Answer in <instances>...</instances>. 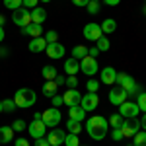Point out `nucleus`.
I'll return each mask as SVG.
<instances>
[{"mask_svg":"<svg viewBox=\"0 0 146 146\" xmlns=\"http://www.w3.org/2000/svg\"><path fill=\"white\" fill-rule=\"evenodd\" d=\"M86 131H88V135H90L94 140H101V138H105V135H107V119L101 117V115H96V117L88 119V123H86Z\"/></svg>","mask_w":146,"mask_h":146,"instance_id":"nucleus-1","label":"nucleus"},{"mask_svg":"<svg viewBox=\"0 0 146 146\" xmlns=\"http://www.w3.org/2000/svg\"><path fill=\"white\" fill-rule=\"evenodd\" d=\"M35 100H37V96H35V92L29 90V88H22V90H18V92H16V98H14L16 107H22V109L31 107V105L35 103Z\"/></svg>","mask_w":146,"mask_h":146,"instance_id":"nucleus-2","label":"nucleus"},{"mask_svg":"<svg viewBox=\"0 0 146 146\" xmlns=\"http://www.w3.org/2000/svg\"><path fill=\"white\" fill-rule=\"evenodd\" d=\"M138 131H140V121H136V117H131L129 121H123L121 125V133L125 138H133Z\"/></svg>","mask_w":146,"mask_h":146,"instance_id":"nucleus-3","label":"nucleus"},{"mask_svg":"<svg viewBox=\"0 0 146 146\" xmlns=\"http://www.w3.org/2000/svg\"><path fill=\"white\" fill-rule=\"evenodd\" d=\"M12 20L16 25H20V27H25V25H29L31 23V12L27 10V8H18V10H14V16H12Z\"/></svg>","mask_w":146,"mask_h":146,"instance_id":"nucleus-4","label":"nucleus"},{"mask_svg":"<svg viewBox=\"0 0 146 146\" xmlns=\"http://www.w3.org/2000/svg\"><path fill=\"white\" fill-rule=\"evenodd\" d=\"M60 119H62V115H60V111H58V107H51V109H45L43 111V123L47 125V127H56V125L60 123Z\"/></svg>","mask_w":146,"mask_h":146,"instance_id":"nucleus-5","label":"nucleus"},{"mask_svg":"<svg viewBox=\"0 0 146 146\" xmlns=\"http://www.w3.org/2000/svg\"><path fill=\"white\" fill-rule=\"evenodd\" d=\"M80 70L84 72V74H88V76H94V74H98V60L94 58V56L86 55L82 60H80Z\"/></svg>","mask_w":146,"mask_h":146,"instance_id":"nucleus-6","label":"nucleus"},{"mask_svg":"<svg viewBox=\"0 0 146 146\" xmlns=\"http://www.w3.org/2000/svg\"><path fill=\"white\" fill-rule=\"evenodd\" d=\"M101 35H103V31H101V25H98V23H86L84 25V37L88 39V41H98Z\"/></svg>","mask_w":146,"mask_h":146,"instance_id":"nucleus-7","label":"nucleus"},{"mask_svg":"<svg viewBox=\"0 0 146 146\" xmlns=\"http://www.w3.org/2000/svg\"><path fill=\"white\" fill-rule=\"evenodd\" d=\"M138 105L133 103V101H123L121 105H119V115H123L125 119H131V117H136L138 115Z\"/></svg>","mask_w":146,"mask_h":146,"instance_id":"nucleus-8","label":"nucleus"},{"mask_svg":"<svg viewBox=\"0 0 146 146\" xmlns=\"http://www.w3.org/2000/svg\"><path fill=\"white\" fill-rule=\"evenodd\" d=\"M80 105L84 107V111H94V109L100 105V98H98V94H86V96H82Z\"/></svg>","mask_w":146,"mask_h":146,"instance_id":"nucleus-9","label":"nucleus"},{"mask_svg":"<svg viewBox=\"0 0 146 146\" xmlns=\"http://www.w3.org/2000/svg\"><path fill=\"white\" fill-rule=\"evenodd\" d=\"M27 129H29V135L33 136L35 140L41 138V136H45V133H47V125L43 121H31V125Z\"/></svg>","mask_w":146,"mask_h":146,"instance_id":"nucleus-10","label":"nucleus"},{"mask_svg":"<svg viewBox=\"0 0 146 146\" xmlns=\"http://www.w3.org/2000/svg\"><path fill=\"white\" fill-rule=\"evenodd\" d=\"M62 101H64V105H80V101H82V96H80V92L74 88V90H66L64 92V96H62Z\"/></svg>","mask_w":146,"mask_h":146,"instance_id":"nucleus-11","label":"nucleus"},{"mask_svg":"<svg viewBox=\"0 0 146 146\" xmlns=\"http://www.w3.org/2000/svg\"><path fill=\"white\" fill-rule=\"evenodd\" d=\"M64 138H66V135H64L60 129H53V131L47 135V140H49L51 146H60L62 142H64Z\"/></svg>","mask_w":146,"mask_h":146,"instance_id":"nucleus-12","label":"nucleus"},{"mask_svg":"<svg viewBox=\"0 0 146 146\" xmlns=\"http://www.w3.org/2000/svg\"><path fill=\"white\" fill-rule=\"evenodd\" d=\"M47 55H49V58H62L64 56V45L62 43H49Z\"/></svg>","mask_w":146,"mask_h":146,"instance_id":"nucleus-13","label":"nucleus"},{"mask_svg":"<svg viewBox=\"0 0 146 146\" xmlns=\"http://www.w3.org/2000/svg\"><path fill=\"white\" fill-rule=\"evenodd\" d=\"M109 101H111L113 105H121L123 101H127V92L123 88H113L109 92Z\"/></svg>","mask_w":146,"mask_h":146,"instance_id":"nucleus-14","label":"nucleus"},{"mask_svg":"<svg viewBox=\"0 0 146 146\" xmlns=\"http://www.w3.org/2000/svg\"><path fill=\"white\" fill-rule=\"evenodd\" d=\"M115 80H117V70L115 68H111V66H107V68H103L101 70V82L103 84H115Z\"/></svg>","mask_w":146,"mask_h":146,"instance_id":"nucleus-15","label":"nucleus"},{"mask_svg":"<svg viewBox=\"0 0 146 146\" xmlns=\"http://www.w3.org/2000/svg\"><path fill=\"white\" fill-rule=\"evenodd\" d=\"M117 84H119V88H123L125 92L129 90L131 86H135V80L131 78L129 74H125V72H117V80H115Z\"/></svg>","mask_w":146,"mask_h":146,"instance_id":"nucleus-16","label":"nucleus"},{"mask_svg":"<svg viewBox=\"0 0 146 146\" xmlns=\"http://www.w3.org/2000/svg\"><path fill=\"white\" fill-rule=\"evenodd\" d=\"M78 70H80V62H78V58H66V62H64V72H66L68 76H76L78 74Z\"/></svg>","mask_w":146,"mask_h":146,"instance_id":"nucleus-17","label":"nucleus"},{"mask_svg":"<svg viewBox=\"0 0 146 146\" xmlns=\"http://www.w3.org/2000/svg\"><path fill=\"white\" fill-rule=\"evenodd\" d=\"M22 31L25 35H31V39H33V37H41L43 35V27H41V23H29V25L22 27Z\"/></svg>","mask_w":146,"mask_h":146,"instance_id":"nucleus-18","label":"nucleus"},{"mask_svg":"<svg viewBox=\"0 0 146 146\" xmlns=\"http://www.w3.org/2000/svg\"><path fill=\"white\" fill-rule=\"evenodd\" d=\"M45 49H47L45 37H33V39H31V43H29V51H31V53H41V51H45Z\"/></svg>","mask_w":146,"mask_h":146,"instance_id":"nucleus-19","label":"nucleus"},{"mask_svg":"<svg viewBox=\"0 0 146 146\" xmlns=\"http://www.w3.org/2000/svg\"><path fill=\"white\" fill-rule=\"evenodd\" d=\"M68 115H70V119H74V121H84L86 111H84L82 105H70V107H68Z\"/></svg>","mask_w":146,"mask_h":146,"instance_id":"nucleus-20","label":"nucleus"},{"mask_svg":"<svg viewBox=\"0 0 146 146\" xmlns=\"http://www.w3.org/2000/svg\"><path fill=\"white\" fill-rule=\"evenodd\" d=\"M56 82L55 80H45V84H43V96L45 98H53V96H56Z\"/></svg>","mask_w":146,"mask_h":146,"instance_id":"nucleus-21","label":"nucleus"},{"mask_svg":"<svg viewBox=\"0 0 146 146\" xmlns=\"http://www.w3.org/2000/svg\"><path fill=\"white\" fill-rule=\"evenodd\" d=\"M47 20V12L43 8H37L35 6L33 10H31V23H43Z\"/></svg>","mask_w":146,"mask_h":146,"instance_id":"nucleus-22","label":"nucleus"},{"mask_svg":"<svg viewBox=\"0 0 146 146\" xmlns=\"http://www.w3.org/2000/svg\"><path fill=\"white\" fill-rule=\"evenodd\" d=\"M12 136H14V129L12 127H0V144L12 142Z\"/></svg>","mask_w":146,"mask_h":146,"instance_id":"nucleus-23","label":"nucleus"},{"mask_svg":"<svg viewBox=\"0 0 146 146\" xmlns=\"http://www.w3.org/2000/svg\"><path fill=\"white\" fill-rule=\"evenodd\" d=\"M66 129L70 135H80V131H82V123L80 121H74V119H70L66 123Z\"/></svg>","mask_w":146,"mask_h":146,"instance_id":"nucleus-24","label":"nucleus"},{"mask_svg":"<svg viewBox=\"0 0 146 146\" xmlns=\"http://www.w3.org/2000/svg\"><path fill=\"white\" fill-rule=\"evenodd\" d=\"M133 146H146V131H138L133 136Z\"/></svg>","mask_w":146,"mask_h":146,"instance_id":"nucleus-25","label":"nucleus"},{"mask_svg":"<svg viewBox=\"0 0 146 146\" xmlns=\"http://www.w3.org/2000/svg\"><path fill=\"white\" fill-rule=\"evenodd\" d=\"M115 29H117V23H115V20H109V18H107L105 22L101 23V31H103V33H113Z\"/></svg>","mask_w":146,"mask_h":146,"instance_id":"nucleus-26","label":"nucleus"},{"mask_svg":"<svg viewBox=\"0 0 146 146\" xmlns=\"http://www.w3.org/2000/svg\"><path fill=\"white\" fill-rule=\"evenodd\" d=\"M123 121H125V117H123V115H119V113H115V115L109 117V125H111L113 129H121Z\"/></svg>","mask_w":146,"mask_h":146,"instance_id":"nucleus-27","label":"nucleus"},{"mask_svg":"<svg viewBox=\"0 0 146 146\" xmlns=\"http://www.w3.org/2000/svg\"><path fill=\"white\" fill-rule=\"evenodd\" d=\"M41 74H43V78H45V80H55V76H56V68H55V66H43Z\"/></svg>","mask_w":146,"mask_h":146,"instance_id":"nucleus-28","label":"nucleus"},{"mask_svg":"<svg viewBox=\"0 0 146 146\" xmlns=\"http://www.w3.org/2000/svg\"><path fill=\"white\" fill-rule=\"evenodd\" d=\"M86 55H88V49H86L84 45H78V47L72 49V56H74V58H80V60H82Z\"/></svg>","mask_w":146,"mask_h":146,"instance_id":"nucleus-29","label":"nucleus"},{"mask_svg":"<svg viewBox=\"0 0 146 146\" xmlns=\"http://www.w3.org/2000/svg\"><path fill=\"white\" fill-rule=\"evenodd\" d=\"M96 43H98L96 47L100 49V53H101V51H109V39H107V37H103V35H101Z\"/></svg>","mask_w":146,"mask_h":146,"instance_id":"nucleus-30","label":"nucleus"},{"mask_svg":"<svg viewBox=\"0 0 146 146\" xmlns=\"http://www.w3.org/2000/svg\"><path fill=\"white\" fill-rule=\"evenodd\" d=\"M86 8H88V14H92V16L94 14H100V2L98 0H90Z\"/></svg>","mask_w":146,"mask_h":146,"instance_id":"nucleus-31","label":"nucleus"},{"mask_svg":"<svg viewBox=\"0 0 146 146\" xmlns=\"http://www.w3.org/2000/svg\"><path fill=\"white\" fill-rule=\"evenodd\" d=\"M64 144H66V146H80L78 135H66V138H64Z\"/></svg>","mask_w":146,"mask_h":146,"instance_id":"nucleus-32","label":"nucleus"},{"mask_svg":"<svg viewBox=\"0 0 146 146\" xmlns=\"http://www.w3.org/2000/svg\"><path fill=\"white\" fill-rule=\"evenodd\" d=\"M4 6L8 10H18V8H22V0H4Z\"/></svg>","mask_w":146,"mask_h":146,"instance_id":"nucleus-33","label":"nucleus"},{"mask_svg":"<svg viewBox=\"0 0 146 146\" xmlns=\"http://www.w3.org/2000/svg\"><path fill=\"white\" fill-rule=\"evenodd\" d=\"M14 109H16V101L14 100H4L2 101V111H14Z\"/></svg>","mask_w":146,"mask_h":146,"instance_id":"nucleus-34","label":"nucleus"},{"mask_svg":"<svg viewBox=\"0 0 146 146\" xmlns=\"http://www.w3.org/2000/svg\"><path fill=\"white\" fill-rule=\"evenodd\" d=\"M136 105L140 111L146 113V94H138V100H136Z\"/></svg>","mask_w":146,"mask_h":146,"instance_id":"nucleus-35","label":"nucleus"},{"mask_svg":"<svg viewBox=\"0 0 146 146\" xmlns=\"http://www.w3.org/2000/svg\"><path fill=\"white\" fill-rule=\"evenodd\" d=\"M12 129H14L16 133H22L23 129H25V121H23V119H16L14 125H12Z\"/></svg>","mask_w":146,"mask_h":146,"instance_id":"nucleus-36","label":"nucleus"},{"mask_svg":"<svg viewBox=\"0 0 146 146\" xmlns=\"http://www.w3.org/2000/svg\"><path fill=\"white\" fill-rule=\"evenodd\" d=\"M56 39H58V33H56V31H53V29H51V31H47V35H45V41H47V43H56Z\"/></svg>","mask_w":146,"mask_h":146,"instance_id":"nucleus-37","label":"nucleus"},{"mask_svg":"<svg viewBox=\"0 0 146 146\" xmlns=\"http://www.w3.org/2000/svg\"><path fill=\"white\" fill-rule=\"evenodd\" d=\"M64 84H66L70 90H74V88H78V78H76V76H68Z\"/></svg>","mask_w":146,"mask_h":146,"instance_id":"nucleus-38","label":"nucleus"},{"mask_svg":"<svg viewBox=\"0 0 146 146\" xmlns=\"http://www.w3.org/2000/svg\"><path fill=\"white\" fill-rule=\"evenodd\" d=\"M98 88H100L98 80H94V78L88 80V90H90V94H96V90H98Z\"/></svg>","mask_w":146,"mask_h":146,"instance_id":"nucleus-39","label":"nucleus"},{"mask_svg":"<svg viewBox=\"0 0 146 146\" xmlns=\"http://www.w3.org/2000/svg\"><path fill=\"white\" fill-rule=\"evenodd\" d=\"M140 90H142V88H140L138 84H135V86H131V88L127 90V96H138V94H140Z\"/></svg>","mask_w":146,"mask_h":146,"instance_id":"nucleus-40","label":"nucleus"},{"mask_svg":"<svg viewBox=\"0 0 146 146\" xmlns=\"http://www.w3.org/2000/svg\"><path fill=\"white\" fill-rule=\"evenodd\" d=\"M37 2H39V0H22V6H23V8H27V10H29V8L33 10L35 6H37Z\"/></svg>","mask_w":146,"mask_h":146,"instance_id":"nucleus-41","label":"nucleus"},{"mask_svg":"<svg viewBox=\"0 0 146 146\" xmlns=\"http://www.w3.org/2000/svg\"><path fill=\"white\" fill-rule=\"evenodd\" d=\"M51 100H53V105H55V107H58V105L64 103V101H62V96H53Z\"/></svg>","mask_w":146,"mask_h":146,"instance_id":"nucleus-42","label":"nucleus"},{"mask_svg":"<svg viewBox=\"0 0 146 146\" xmlns=\"http://www.w3.org/2000/svg\"><path fill=\"white\" fill-rule=\"evenodd\" d=\"M35 146H51V144H49V140H47L45 136H41V138L35 140Z\"/></svg>","mask_w":146,"mask_h":146,"instance_id":"nucleus-43","label":"nucleus"},{"mask_svg":"<svg viewBox=\"0 0 146 146\" xmlns=\"http://www.w3.org/2000/svg\"><path fill=\"white\" fill-rule=\"evenodd\" d=\"M111 138H113V140H121V138H123L121 129H115V131H113V135H111Z\"/></svg>","mask_w":146,"mask_h":146,"instance_id":"nucleus-44","label":"nucleus"},{"mask_svg":"<svg viewBox=\"0 0 146 146\" xmlns=\"http://www.w3.org/2000/svg\"><path fill=\"white\" fill-rule=\"evenodd\" d=\"M88 55H90V56H94V58H96V56L100 55V49H98V47H92V49H88Z\"/></svg>","mask_w":146,"mask_h":146,"instance_id":"nucleus-45","label":"nucleus"},{"mask_svg":"<svg viewBox=\"0 0 146 146\" xmlns=\"http://www.w3.org/2000/svg\"><path fill=\"white\" fill-rule=\"evenodd\" d=\"M88 2H90V0H72L74 6H88Z\"/></svg>","mask_w":146,"mask_h":146,"instance_id":"nucleus-46","label":"nucleus"},{"mask_svg":"<svg viewBox=\"0 0 146 146\" xmlns=\"http://www.w3.org/2000/svg\"><path fill=\"white\" fill-rule=\"evenodd\" d=\"M16 146H29V142L25 138H16Z\"/></svg>","mask_w":146,"mask_h":146,"instance_id":"nucleus-47","label":"nucleus"},{"mask_svg":"<svg viewBox=\"0 0 146 146\" xmlns=\"http://www.w3.org/2000/svg\"><path fill=\"white\" fill-rule=\"evenodd\" d=\"M55 82H56V86H62V84L66 82V78H62V76H58V74H56V76H55Z\"/></svg>","mask_w":146,"mask_h":146,"instance_id":"nucleus-48","label":"nucleus"},{"mask_svg":"<svg viewBox=\"0 0 146 146\" xmlns=\"http://www.w3.org/2000/svg\"><path fill=\"white\" fill-rule=\"evenodd\" d=\"M103 2H105L107 6H117V4H119L121 0H103Z\"/></svg>","mask_w":146,"mask_h":146,"instance_id":"nucleus-49","label":"nucleus"},{"mask_svg":"<svg viewBox=\"0 0 146 146\" xmlns=\"http://www.w3.org/2000/svg\"><path fill=\"white\" fill-rule=\"evenodd\" d=\"M140 127H142V129L146 131V113L142 115V119H140Z\"/></svg>","mask_w":146,"mask_h":146,"instance_id":"nucleus-50","label":"nucleus"},{"mask_svg":"<svg viewBox=\"0 0 146 146\" xmlns=\"http://www.w3.org/2000/svg\"><path fill=\"white\" fill-rule=\"evenodd\" d=\"M43 119V113H35L33 115V121H41Z\"/></svg>","mask_w":146,"mask_h":146,"instance_id":"nucleus-51","label":"nucleus"},{"mask_svg":"<svg viewBox=\"0 0 146 146\" xmlns=\"http://www.w3.org/2000/svg\"><path fill=\"white\" fill-rule=\"evenodd\" d=\"M2 39H4V27L0 25V43H2Z\"/></svg>","mask_w":146,"mask_h":146,"instance_id":"nucleus-52","label":"nucleus"},{"mask_svg":"<svg viewBox=\"0 0 146 146\" xmlns=\"http://www.w3.org/2000/svg\"><path fill=\"white\" fill-rule=\"evenodd\" d=\"M4 22H6V18H4V16L0 14V25H4Z\"/></svg>","mask_w":146,"mask_h":146,"instance_id":"nucleus-53","label":"nucleus"},{"mask_svg":"<svg viewBox=\"0 0 146 146\" xmlns=\"http://www.w3.org/2000/svg\"><path fill=\"white\" fill-rule=\"evenodd\" d=\"M0 111H2V101H0Z\"/></svg>","mask_w":146,"mask_h":146,"instance_id":"nucleus-54","label":"nucleus"},{"mask_svg":"<svg viewBox=\"0 0 146 146\" xmlns=\"http://www.w3.org/2000/svg\"><path fill=\"white\" fill-rule=\"evenodd\" d=\"M43 2H51V0H43Z\"/></svg>","mask_w":146,"mask_h":146,"instance_id":"nucleus-55","label":"nucleus"},{"mask_svg":"<svg viewBox=\"0 0 146 146\" xmlns=\"http://www.w3.org/2000/svg\"><path fill=\"white\" fill-rule=\"evenodd\" d=\"M0 56H2V49H0Z\"/></svg>","mask_w":146,"mask_h":146,"instance_id":"nucleus-56","label":"nucleus"},{"mask_svg":"<svg viewBox=\"0 0 146 146\" xmlns=\"http://www.w3.org/2000/svg\"><path fill=\"white\" fill-rule=\"evenodd\" d=\"M80 146H86V144H80Z\"/></svg>","mask_w":146,"mask_h":146,"instance_id":"nucleus-57","label":"nucleus"},{"mask_svg":"<svg viewBox=\"0 0 146 146\" xmlns=\"http://www.w3.org/2000/svg\"><path fill=\"white\" fill-rule=\"evenodd\" d=\"M144 14H146V8H144Z\"/></svg>","mask_w":146,"mask_h":146,"instance_id":"nucleus-58","label":"nucleus"}]
</instances>
